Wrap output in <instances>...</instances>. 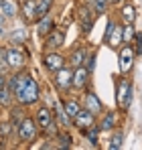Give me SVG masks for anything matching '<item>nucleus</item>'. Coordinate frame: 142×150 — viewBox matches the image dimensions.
<instances>
[{
	"mask_svg": "<svg viewBox=\"0 0 142 150\" xmlns=\"http://www.w3.org/2000/svg\"><path fill=\"white\" fill-rule=\"evenodd\" d=\"M21 16L26 25L37 21V0H23L21 4Z\"/></svg>",
	"mask_w": 142,
	"mask_h": 150,
	"instance_id": "nucleus-17",
	"label": "nucleus"
},
{
	"mask_svg": "<svg viewBox=\"0 0 142 150\" xmlns=\"http://www.w3.org/2000/svg\"><path fill=\"white\" fill-rule=\"evenodd\" d=\"M12 134H16V126L10 120H2L0 122V142H6L12 138Z\"/></svg>",
	"mask_w": 142,
	"mask_h": 150,
	"instance_id": "nucleus-22",
	"label": "nucleus"
},
{
	"mask_svg": "<svg viewBox=\"0 0 142 150\" xmlns=\"http://www.w3.org/2000/svg\"><path fill=\"white\" fill-rule=\"evenodd\" d=\"M6 59H8L10 71L24 69V65H26V55L21 47H6Z\"/></svg>",
	"mask_w": 142,
	"mask_h": 150,
	"instance_id": "nucleus-9",
	"label": "nucleus"
},
{
	"mask_svg": "<svg viewBox=\"0 0 142 150\" xmlns=\"http://www.w3.org/2000/svg\"><path fill=\"white\" fill-rule=\"evenodd\" d=\"M45 51H59L63 45H65V33L61 28H53L45 37Z\"/></svg>",
	"mask_w": 142,
	"mask_h": 150,
	"instance_id": "nucleus-13",
	"label": "nucleus"
},
{
	"mask_svg": "<svg viewBox=\"0 0 142 150\" xmlns=\"http://www.w3.org/2000/svg\"><path fill=\"white\" fill-rule=\"evenodd\" d=\"M89 81H92V71L85 65H79L73 69V89L83 91L89 87Z\"/></svg>",
	"mask_w": 142,
	"mask_h": 150,
	"instance_id": "nucleus-11",
	"label": "nucleus"
},
{
	"mask_svg": "<svg viewBox=\"0 0 142 150\" xmlns=\"http://www.w3.org/2000/svg\"><path fill=\"white\" fill-rule=\"evenodd\" d=\"M61 105H63L65 114L69 116L71 120H73V118H75V116L79 114V110L83 108V105H81V101H79V100H75V98H69V100H65L63 103H61Z\"/></svg>",
	"mask_w": 142,
	"mask_h": 150,
	"instance_id": "nucleus-21",
	"label": "nucleus"
},
{
	"mask_svg": "<svg viewBox=\"0 0 142 150\" xmlns=\"http://www.w3.org/2000/svg\"><path fill=\"white\" fill-rule=\"evenodd\" d=\"M55 138H57V142H59V144H57L59 148H71V146H73V138H71L69 132H65V130L59 132Z\"/></svg>",
	"mask_w": 142,
	"mask_h": 150,
	"instance_id": "nucleus-27",
	"label": "nucleus"
},
{
	"mask_svg": "<svg viewBox=\"0 0 142 150\" xmlns=\"http://www.w3.org/2000/svg\"><path fill=\"white\" fill-rule=\"evenodd\" d=\"M8 67V59H6V47H0V73H6Z\"/></svg>",
	"mask_w": 142,
	"mask_h": 150,
	"instance_id": "nucleus-33",
	"label": "nucleus"
},
{
	"mask_svg": "<svg viewBox=\"0 0 142 150\" xmlns=\"http://www.w3.org/2000/svg\"><path fill=\"white\" fill-rule=\"evenodd\" d=\"M39 134H41V128L37 124V118H33V116H26L23 122L16 126V138H18L23 144L35 142Z\"/></svg>",
	"mask_w": 142,
	"mask_h": 150,
	"instance_id": "nucleus-4",
	"label": "nucleus"
},
{
	"mask_svg": "<svg viewBox=\"0 0 142 150\" xmlns=\"http://www.w3.org/2000/svg\"><path fill=\"white\" fill-rule=\"evenodd\" d=\"M0 4H2V0H0Z\"/></svg>",
	"mask_w": 142,
	"mask_h": 150,
	"instance_id": "nucleus-38",
	"label": "nucleus"
},
{
	"mask_svg": "<svg viewBox=\"0 0 142 150\" xmlns=\"http://www.w3.org/2000/svg\"><path fill=\"white\" fill-rule=\"evenodd\" d=\"M28 79H31V73L26 69H18V71H12V73L8 75V87H10L12 96H16V93L23 91V87L28 83Z\"/></svg>",
	"mask_w": 142,
	"mask_h": 150,
	"instance_id": "nucleus-10",
	"label": "nucleus"
},
{
	"mask_svg": "<svg viewBox=\"0 0 142 150\" xmlns=\"http://www.w3.org/2000/svg\"><path fill=\"white\" fill-rule=\"evenodd\" d=\"M35 28H37V35L45 39L49 33H51V30L55 28V21H53V14H47V16L39 18V21L35 23Z\"/></svg>",
	"mask_w": 142,
	"mask_h": 150,
	"instance_id": "nucleus-18",
	"label": "nucleus"
},
{
	"mask_svg": "<svg viewBox=\"0 0 142 150\" xmlns=\"http://www.w3.org/2000/svg\"><path fill=\"white\" fill-rule=\"evenodd\" d=\"M87 57H89V49H87L85 45H77V47L69 53V57H67V65H71L73 69L79 67V65H85Z\"/></svg>",
	"mask_w": 142,
	"mask_h": 150,
	"instance_id": "nucleus-15",
	"label": "nucleus"
},
{
	"mask_svg": "<svg viewBox=\"0 0 142 150\" xmlns=\"http://www.w3.org/2000/svg\"><path fill=\"white\" fill-rule=\"evenodd\" d=\"M12 101H14V96H12L10 87H8V85L0 87V105H2V108H10Z\"/></svg>",
	"mask_w": 142,
	"mask_h": 150,
	"instance_id": "nucleus-26",
	"label": "nucleus"
},
{
	"mask_svg": "<svg viewBox=\"0 0 142 150\" xmlns=\"http://www.w3.org/2000/svg\"><path fill=\"white\" fill-rule=\"evenodd\" d=\"M35 118H37V124L41 128V134L47 136V138H55L59 134V128L57 124V118L53 114V110H49L47 105H39V110L35 112Z\"/></svg>",
	"mask_w": 142,
	"mask_h": 150,
	"instance_id": "nucleus-1",
	"label": "nucleus"
},
{
	"mask_svg": "<svg viewBox=\"0 0 142 150\" xmlns=\"http://www.w3.org/2000/svg\"><path fill=\"white\" fill-rule=\"evenodd\" d=\"M53 85L59 93H69L73 89V67L65 65L63 69L53 73Z\"/></svg>",
	"mask_w": 142,
	"mask_h": 150,
	"instance_id": "nucleus-5",
	"label": "nucleus"
},
{
	"mask_svg": "<svg viewBox=\"0 0 142 150\" xmlns=\"http://www.w3.org/2000/svg\"><path fill=\"white\" fill-rule=\"evenodd\" d=\"M134 59H136L134 45H132V43H122V47H120V51H118V65H120V71L124 75L132 69Z\"/></svg>",
	"mask_w": 142,
	"mask_h": 150,
	"instance_id": "nucleus-7",
	"label": "nucleus"
},
{
	"mask_svg": "<svg viewBox=\"0 0 142 150\" xmlns=\"http://www.w3.org/2000/svg\"><path fill=\"white\" fill-rule=\"evenodd\" d=\"M6 23H8V18L0 12V37H4V33H6Z\"/></svg>",
	"mask_w": 142,
	"mask_h": 150,
	"instance_id": "nucleus-36",
	"label": "nucleus"
},
{
	"mask_svg": "<svg viewBox=\"0 0 142 150\" xmlns=\"http://www.w3.org/2000/svg\"><path fill=\"white\" fill-rule=\"evenodd\" d=\"M124 39H122V26H118L114 21H108V26H106V35H104V45L116 49V47H122Z\"/></svg>",
	"mask_w": 142,
	"mask_h": 150,
	"instance_id": "nucleus-8",
	"label": "nucleus"
},
{
	"mask_svg": "<svg viewBox=\"0 0 142 150\" xmlns=\"http://www.w3.org/2000/svg\"><path fill=\"white\" fill-rule=\"evenodd\" d=\"M92 8L95 14H106L110 8V2L108 0H92Z\"/></svg>",
	"mask_w": 142,
	"mask_h": 150,
	"instance_id": "nucleus-30",
	"label": "nucleus"
},
{
	"mask_svg": "<svg viewBox=\"0 0 142 150\" xmlns=\"http://www.w3.org/2000/svg\"><path fill=\"white\" fill-rule=\"evenodd\" d=\"M120 21H122V25H134V21H136V8H134V4H124L122 8H120Z\"/></svg>",
	"mask_w": 142,
	"mask_h": 150,
	"instance_id": "nucleus-19",
	"label": "nucleus"
},
{
	"mask_svg": "<svg viewBox=\"0 0 142 150\" xmlns=\"http://www.w3.org/2000/svg\"><path fill=\"white\" fill-rule=\"evenodd\" d=\"M134 35H136L134 25H122V39H124V43H132Z\"/></svg>",
	"mask_w": 142,
	"mask_h": 150,
	"instance_id": "nucleus-32",
	"label": "nucleus"
},
{
	"mask_svg": "<svg viewBox=\"0 0 142 150\" xmlns=\"http://www.w3.org/2000/svg\"><path fill=\"white\" fill-rule=\"evenodd\" d=\"M132 45H134V51L136 55H142V33H136L134 39H132Z\"/></svg>",
	"mask_w": 142,
	"mask_h": 150,
	"instance_id": "nucleus-34",
	"label": "nucleus"
},
{
	"mask_svg": "<svg viewBox=\"0 0 142 150\" xmlns=\"http://www.w3.org/2000/svg\"><path fill=\"white\" fill-rule=\"evenodd\" d=\"M108 2H110V4H116V2H120V0H108Z\"/></svg>",
	"mask_w": 142,
	"mask_h": 150,
	"instance_id": "nucleus-37",
	"label": "nucleus"
},
{
	"mask_svg": "<svg viewBox=\"0 0 142 150\" xmlns=\"http://www.w3.org/2000/svg\"><path fill=\"white\" fill-rule=\"evenodd\" d=\"M65 65H67V57L61 55L59 51H45L43 53V67H45L47 73L53 75L55 71L63 69Z\"/></svg>",
	"mask_w": 142,
	"mask_h": 150,
	"instance_id": "nucleus-6",
	"label": "nucleus"
},
{
	"mask_svg": "<svg viewBox=\"0 0 142 150\" xmlns=\"http://www.w3.org/2000/svg\"><path fill=\"white\" fill-rule=\"evenodd\" d=\"M116 122H118V114H116V112H104V114H102V120H99L102 132L114 130V128H116Z\"/></svg>",
	"mask_w": 142,
	"mask_h": 150,
	"instance_id": "nucleus-20",
	"label": "nucleus"
},
{
	"mask_svg": "<svg viewBox=\"0 0 142 150\" xmlns=\"http://www.w3.org/2000/svg\"><path fill=\"white\" fill-rule=\"evenodd\" d=\"M8 110H10V122L14 126H18L24 118H26V116H24V105L16 103V101H14V105H10Z\"/></svg>",
	"mask_w": 142,
	"mask_h": 150,
	"instance_id": "nucleus-23",
	"label": "nucleus"
},
{
	"mask_svg": "<svg viewBox=\"0 0 142 150\" xmlns=\"http://www.w3.org/2000/svg\"><path fill=\"white\" fill-rule=\"evenodd\" d=\"M53 2L55 0H37V21L51 14V8H53ZM35 21V23H37Z\"/></svg>",
	"mask_w": 142,
	"mask_h": 150,
	"instance_id": "nucleus-25",
	"label": "nucleus"
},
{
	"mask_svg": "<svg viewBox=\"0 0 142 150\" xmlns=\"http://www.w3.org/2000/svg\"><path fill=\"white\" fill-rule=\"evenodd\" d=\"M94 8L92 6H79L77 8V21H79V25H81V28L85 30V33H89L92 30V25H94Z\"/></svg>",
	"mask_w": 142,
	"mask_h": 150,
	"instance_id": "nucleus-16",
	"label": "nucleus"
},
{
	"mask_svg": "<svg viewBox=\"0 0 142 150\" xmlns=\"http://www.w3.org/2000/svg\"><path fill=\"white\" fill-rule=\"evenodd\" d=\"M73 126H75L77 130H81V132L89 130L92 126H95V114H94V112H89L87 108H81L79 114L73 118Z\"/></svg>",
	"mask_w": 142,
	"mask_h": 150,
	"instance_id": "nucleus-12",
	"label": "nucleus"
},
{
	"mask_svg": "<svg viewBox=\"0 0 142 150\" xmlns=\"http://www.w3.org/2000/svg\"><path fill=\"white\" fill-rule=\"evenodd\" d=\"M83 108H87L89 112H94L95 116H99V114H104L106 110H104V103L102 100L97 98V93H95L94 89H85V96H83Z\"/></svg>",
	"mask_w": 142,
	"mask_h": 150,
	"instance_id": "nucleus-14",
	"label": "nucleus"
},
{
	"mask_svg": "<svg viewBox=\"0 0 142 150\" xmlns=\"http://www.w3.org/2000/svg\"><path fill=\"white\" fill-rule=\"evenodd\" d=\"M122 144H124V134H122V130H116V132L112 134V138H110L108 148H110V150H120V148H122Z\"/></svg>",
	"mask_w": 142,
	"mask_h": 150,
	"instance_id": "nucleus-28",
	"label": "nucleus"
},
{
	"mask_svg": "<svg viewBox=\"0 0 142 150\" xmlns=\"http://www.w3.org/2000/svg\"><path fill=\"white\" fill-rule=\"evenodd\" d=\"M0 12L10 21V18H14V16H16L18 8H16V4H14L12 0H2V4H0Z\"/></svg>",
	"mask_w": 142,
	"mask_h": 150,
	"instance_id": "nucleus-24",
	"label": "nucleus"
},
{
	"mask_svg": "<svg viewBox=\"0 0 142 150\" xmlns=\"http://www.w3.org/2000/svg\"><path fill=\"white\" fill-rule=\"evenodd\" d=\"M132 98H134V87L132 81L122 73L116 83V103L120 105V110H128L132 105Z\"/></svg>",
	"mask_w": 142,
	"mask_h": 150,
	"instance_id": "nucleus-3",
	"label": "nucleus"
},
{
	"mask_svg": "<svg viewBox=\"0 0 142 150\" xmlns=\"http://www.w3.org/2000/svg\"><path fill=\"white\" fill-rule=\"evenodd\" d=\"M24 39H26L24 28H18V30L10 33V45H24Z\"/></svg>",
	"mask_w": 142,
	"mask_h": 150,
	"instance_id": "nucleus-31",
	"label": "nucleus"
},
{
	"mask_svg": "<svg viewBox=\"0 0 142 150\" xmlns=\"http://www.w3.org/2000/svg\"><path fill=\"white\" fill-rule=\"evenodd\" d=\"M39 100H41V85H39V81H37L35 77H31L28 83L23 87V91L14 96V101L21 103V105H24V108L39 103Z\"/></svg>",
	"mask_w": 142,
	"mask_h": 150,
	"instance_id": "nucleus-2",
	"label": "nucleus"
},
{
	"mask_svg": "<svg viewBox=\"0 0 142 150\" xmlns=\"http://www.w3.org/2000/svg\"><path fill=\"white\" fill-rule=\"evenodd\" d=\"M99 132H102V128H99V124L92 126L89 130H85V132H81L89 142H92V146H97V136H99Z\"/></svg>",
	"mask_w": 142,
	"mask_h": 150,
	"instance_id": "nucleus-29",
	"label": "nucleus"
},
{
	"mask_svg": "<svg viewBox=\"0 0 142 150\" xmlns=\"http://www.w3.org/2000/svg\"><path fill=\"white\" fill-rule=\"evenodd\" d=\"M85 67L94 73V67H95V53H94V51L89 53V57H87V61H85Z\"/></svg>",
	"mask_w": 142,
	"mask_h": 150,
	"instance_id": "nucleus-35",
	"label": "nucleus"
}]
</instances>
